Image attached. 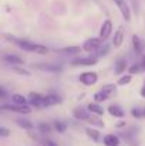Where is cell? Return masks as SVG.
I'll use <instances>...</instances> for the list:
<instances>
[{"instance_id": "6", "label": "cell", "mask_w": 145, "mask_h": 146, "mask_svg": "<svg viewBox=\"0 0 145 146\" xmlns=\"http://www.w3.org/2000/svg\"><path fill=\"white\" fill-rule=\"evenodd\" d=\"M97 80H98V75H97L96 72H84V74H81L80 75V81L84 84V85H94L97 82Z\"/></svg>"}, {"instance_id": "2", "label": "cell", "mask_w": 145, "mask_h": 146, "mask_svg": "<svg viewBox=\"0 0 145 146\" xmlns=\"http://www.w3.org/2000/svg\"><path fill=\"white\" fill-rule=\"evenodd\" d=\"M29 101L30 104L34 106V108H44V106H48L47 105V101H46V97L37 94V92H31L29 95Z\"/></svg>"}, {"instance_id": "28", "label": "cell", "mask_w": 145, "mask_h": 146, "mask_svg": "<svg viewBox=\"0 0 145 146\" xmlns=\"http://www.w3.org/2000/svg\"><path fill=\"white\" fill-rule=\"evenodd\" d=\"M54 126H55V129H57L58 132H64V131H65V125H64V123H61V122H55V125H54Z\"/></svg>"}, {"instance_id": "18", "label": "cell", "mask_w": 145, "mask_h": 146, "mask_svg": "<svg viewBox=\"0 0 145 146\" xmlns=\"http://www.w3.org/2000/svg\"><path fill=\"white\" fill-rule=\"evenodd\" d=\"M11 99H13V102L17 104V105H27V98L20 95V94H13V95H11Z\"/></svg>"}, {"instance_id": "11", "label": "cell", "mask_w": 145, "mask_h": 146, "mask_svg": "<svg viewBox=\"0 0 145 146\" xmlns=\"http://www.w3.org/2000/svg\"><path fill=\"white\" fill-rule=\"evenodd\" d=\"M104 145L105 146H118L120 145V139H118V136L110 133V135L104 136Z\"/></svg>"}, {"instance_id": "23", "label": "cell", "mask_w": 145, "mask_h": 146, "mask_svg": "<svg viewBox=\"0 0 145 146\" xmlns=\"http://www.w3.org/2000/svg\"><path fill=\"white\" fill-rule=\"evenodd\" d=\"M46 101H47V105H55V104H60V98L55 97V95H46Z\"/></svg>"}, {"instance_id": "5", "label": "cell", "mask_w": 145, "mask_h": 146, "mask_svg": "<svg viewBox=\"0 0 145 146\" xmlns=\"http://www.w3.org/2000/svg\"><path fill=\"white\" fill-rule=\"evenodd\" d=\"M3 111H11V112H17V113H30V108L27 105H1Z\"/></svg>"}, {"instance_id": "8", "label": "cell", "mask_w": 145, "mask_h": 146, "mask_svg": "<svg viewBox=\"0 0 145 146\" xmlns=\"http://www.w3.org/2000/svg\"><path fill=\"white\" fill-rule=\"evenodd\" d=\"M111 31H112V23H111V20H105V21L102 23L101 29H100V37H101L102 40H105V38L110 37Z\"/></svg>"}, {"instance_id": "1", "label": "cell", "mask_w": 145, "mask_h": 146, "mask_svg": "<svg viewBox=\"0 0 145 146\" xmlns=\"http://www.w3.org/2000/svg\"><path fill=\"white\" fill-rule=\"evenodd\" d=\"M17 46L24 51H31V52H36V54H47L48 52V48L46 46L34 44V43H30V41H17Z\"/></svg>"}, {"instance_id": "29", "label": "cell", "mask_w": 145, "mask_h": 146, "mask_svg": "<svg viewBox=\"0 0 145 146\" xmlns=\"http://www.w3.org/2000/svg\"><path fill=\"white\" fill-rule=\"evenodd\" d=\"M16 72L23 74V75H30V71H27V70H20V68H16Z\"/></svg>"}, {"instance_id": "34", "label": "cell", "mask_w": 145, "mask_h": 146, "mask_svg": "<svg viewBox=\"0 0 145 146\" xmlns=\"http://www.w3.org/2000/svg\"><path fill=\"white\" fill-rule=\"evenodd\" d=\"M47 146H55V145H54V143H53L51 141H48V142H47Z\"/></svg>"}, {"instance_id": "13", "label": "cell", "mask_w": 145, "mask_h": 146, "mask_svg": "<svg viewBox=\"0 0 145 146\" xmlns=\"http://www.w3.org/2000/svg\"><path fill=\"white\" fill-rule=\"evenodd\" d=\"M108 112H110V115L117 116V118H122V116L125 115V112H124L120 106H117V105H111V106L108 108Z\"/></svg>"}, {"instance_id": "31", "label": "cell", "mask_w": 145, "mask_h": 146, "mask_svg": "<svg viewBox=\"0 0 145 146\" xmlns=\"http://www.w3.org/2000/svg\"><path fill=\"white\" fill-rule=\"evenodd\" d=\"M40 131H41V132H50V126L43 123V125H40Z\"/></svg>"}, {"instance_id": "35", "label": "cell", "mask_w": 145, "mask_h": 146, "mask_svg": "<svg viewBox=\"0 0 145 146\" xmlns=\"http://www.w3.org/2000/svg\"><path fill=\"white\" fill-rule=\"evenodd\" d=\"M141 64H142V67H144V70H145V57L142 58V62H141Z\"/></svg>"}, {"instance_id": "22", "label": "cell", "mask_w": 145, "mask_h": 146, "mask_svg": "<svg viewBox=\"0 0 145 146\" xmlns=\"http://www.w3.org/2000/svg\"><path fill=\"white\" fill-rule=\"evenodd\" d=\"M97 116H98V115H97ZM97 116H93V115H91L87 121H88L91 125H96V126H98V128H104V122H102L101 119H98Z\"/></svg>"}, {"instance_id": "30", "label": "cell", "mask_w": 145, "mask_h": 146, "mask_svg": "<svg viewBox=\"0 0 145 146\" xmlns=\"http://www.w3.org/2000/svg\"><path fill=\"white\" fill-rule=\"evenodd\" d=\"M9 129H6V128H0V135L1 136H9Z\"/></svg>"}, {"instance_id": "17", "label": "cell", "mask_w": 145, "mask_h": 146, "mask_svg": "<svg viewBox=\"0 0 145 146\" xmlns=\"http://www.w3.org/2000/svg\"><path fill=\"white\" fill-rule=\"evenodd\" d=\"M125 68H127V61L125 60H118L117 61V64H115V74H122L124 71H125Z\"/></svg>"}, {"instance_id": "12", "label": "cell", "mask_w": 145, "mask_h": 146, "mask_svg": "<svg viewBox=\"0 0 145 146\" xmlns=\"http://www.w3.org/2000/svg\"><path fill=\"white\" fill-rule=\"evenodd\" d=\"M3 60L6 61V62H9V64H11V65H20V64H23V60L20 58V57H16V55H4L3 57Z\"/></svg>"}, {"instance_id": "14", "label": "cell", "mask_w": 145, "mask_h": 146, "mask_svg": "<svg viewBox=\"0 0 145 146\" xmlns=\"http://www.w3.org/2000/svg\"><path fill=\"white\" fill-rule=\"evenodd\" d=\"M87 109H88L91 113L98 115V116L104 113V109H102V106H101V105H98V102H96V104H90V105L87 106Z\"/></svg>"}, {"instance_id": "24", "label": "cell", "mask_w": 145, "mask_h": 146, "mask_svg": "<svg viewBox=\"0 0 145 146\" xmlns=\"http://www.w3.org/2000/svg\"><path fill=\"white\" fill-rule=\"evenodd\" d=\"M108 97H110L108 94H105L104 91H100V92H97L96 95H94V99H96V102H104Z\"/></svg>"}, {"instance_id": "36", "label": "cell", "mask_w": 145, "mask_h": 146, "mask_svg": "<svg viewBox=\"0 0 145 146\" xmlns=\"http://www.w3.org/2000/svg\"><path fill=\"white\" fill-rule=\"evenodd\" d=\"M144 115H145V112H144Z\"/></svg>"}, {"instance_id": "33", "label": "cell", "mask_w": 145, "mask_h": 146, "mask_svg": "<svg viewBox=\"0 0 145 146\" xmlns=\"http://www.w3.org/2000/svg\"><path fill=\"white\" fill-rule=\"evenodd\" d=\"M141 95H142V97L145 98V84H144V88L141 90Z\"/></svg>"}, {"instance_id": "32", "label": "cell", "mask_w": 145, "mask_h": 146, "mask_svg": "<svg viewBox=\"0 0 145 146\" xmlns=\"http://www.w3.org/2000/svg\"><path fill=\"white\" fill-rule=\"evenodd\" d=\"M142 113L140 112V109H137V108H134L132 109V116H141Z\"/></svg>"}, {"instance_id": "16", "label": "cell", "mask_w": 145, "mask_h": 146, "mask_svg": "<svg viewBox=\"0 0 145 146\" xmlns=\"http://www.w3.org/2000/svg\"><path fill=\"white\" fill-rule=\"evenodd\" d=\"M73 115H74V118H77V119H88V118H90V115H88L87 111H83V109H78V108H76V109L73 111Z\"/></svg>"}, {"instance_id": "4", "label": "cell", "mask_w": 145, "mask_h": 146, "mask_svg": "<svg viewBox=\"0 0 145 146\" xmlns=\"http://www.w3.org/2000/svg\"><path fill=\"white\" fill-rule=\"evenodd\" d=\"M114 1H115L117 7L120 9V11H121L122 17L125 19V21H130V20H131V10H130L128 3H127L125 0H114Z\"/></svg>"}, {"instance_id": "27", "label": "cell", "mask_w": 145, "mask_h": 146, "mask_svg": "<svg viewBox=\"0 0 145 146\" xmlns=\"http://www.w3.org/2000/svg\"><path fill=\"white\" fill-rule=\"evenodd\" d=\"M130 81H131V75L128 74V75H124V77H121V78H120V81H118V84H120V85H127Z\"/></svg>"}, {"instance_id": "3", "label": "cell", "mask_w": 145, "mask_h": 146, "mask_svg": "<svg viewBox=\"0 0 145 146\" xmlns=\"http://www.w3.org/2000/svg\"><path fill=\"white\" fill-rule=\"evenodd\" d=\"M97 60L96 57H80V58H77V60H73L71 61V65H74V67H88V65H94L97 64Z\"/></svg>"}, {"instance_id": "7", "label": "cell", "mask_w": 145, "mask_h": 146, "mask_svg": "<svg viewBox=\"0 0 145 146\" xmlns=\"http://www.w3.org/2000/svg\"><path fill=\"white\" fill-rule=\"evenodd\" d=\"M101 40H102V38H90V40H87V41L84 43L83 48L86 50L87 52H93V51H96V50L102 44Z\"/></svg>"}, {"instance_id": "25", "label": "cell", "mask_w": 145, "mask_h": 146, "mask_svg": "<svg viewBox=\"0 0 145 146\" xmlns=\"http://www.w3.org/2000/svg\"><path fill=\"white\" fill-rule=\"evenodd\" d=\"M142 70H144L142 64H135V65L130 67V74H138V72H141Z\"/></svg>"}, {"instance_id": "21", "label": "cell", "mask_w": 145, "mask_h": 146, "mask_svg": "<svg viewBox=\"0 0 145 146\" xmlns=\"http://www.w3.org/2000/svg\"><path fill=\"white\" fill-rule=\"evenodd\" d=\"M16 122H17V125L21 126L23 129H33V123H31L30 121H27V119H17Z\"/></svg>"}, {"instance_id": "9", "label": "cell", "mask_w": 145, "mask_h": 146, "mask_svg": "<svg viewBox=\"0 0 145 146\" xmlns=\"http://www.w3.org/2000/svg\"><path fill=\"white\" fill-rule=\"evenodd\" d=\"M132 46H134V50H135L137 54H142L145 43L138 37V36H132Z\"/></svg>"}, {"instance_id": "26", "label": "cell", "mask_w": 145, "mask_h": 146, "mask_svg": "<svg viewBox=\"0 0 145 146\" xmlns=\"http://www.w3.org/2000/svg\"><path fill=\"white\" fill-rule=\"evenodd\" d=\"M101 91H104L105 94H108V95H111L112 92H115V85H111V84H110V85H104Z\"/></svg>"}, {"instance_id": "20", "label": "cell", "mask_w": 145, "mask_h": 146, "mask_svg": "<svg viewBox=\"0 0 145 146\" xmlns=\"http://www.w3.org/2000/svg\"><path fill=\"white\" fill-rule=\"evenodd\" d=\"M86 132H87V135H88L93 141H96V142L100 141V132H98V131L93 129V128H87V129H86Z\"/></svg>"}, {"instance_id": "10", "label": "cell", "mask_w": 145, "mask_h": 146, "mask_svg": "<svg viewBox=\"0 0 145 146\" xmlns=\"http://www.w3.org/2000/svg\"><path fill=\"white\" fill-rule=\"evenodd\" d=\"M122 41H124V29L122 27H118V30L114 34V41H112L114 43V47H121Z\"/></svg>"}, {"instance_id": "15", "label": "cell", "mask_w": 145, "mask_h": 146, "mask_svg": "<svg viewBox=\"0 0 145 146\" xmlns=\"http://www.w3.org/2000/svg\"><path fill=\"white\" fill-rule=\"evenodd\" d=\"M81 51L80 47H64V48L57 50V52L60 54H64V55H71V54H78Z\"/></svg>"}, {"instance_id": "19", "label": "cell", "mask_w": 145, "mask_h": 146, "mask_svg": "<svg viewBox=\"0 0 145 146\" xmlns=\"http://www.w3.org/2000/svg\"><path fill=\"white\" fill-rule=\"evenodd\" d=\"M39 70H43V71H53V72H58L60 71V68L58 67H53V65H48V64H37L36 65Z\"/></svg>"}]
</instances>
